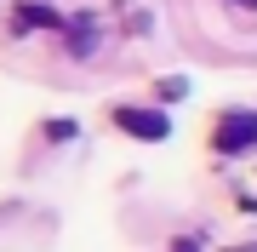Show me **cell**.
Returning a JSON list of instances; mask_svg holds the SVG:
<instances>
[{
  "instance_id": "cell-1",
  "label": "cell",
  "mask_w": 257,
  "mask_h": 252,
  "mask_svg": "<svg viewBox=\"0 0 257 252\" xmlns=\"http://www.w3.org/2000/svg\"><path fill=\"white\" fill-rule=\"evenodd\" d=\"M211 149L223 155H240V149H257V115L251 109H229L211 121Z\"/></svg>"
},
{
  "instance_id": "cell-2",
  "label": "cell",
  "mask_w": 257,
  "mask_h": 252,
  "mask_svg": "<svg viewBox=\"0 0 257 252\" xmlns=\"http://www.w3.org/2000/svg\"><path fill=\"white\" fill-rule=\"evenodd\" d=\"M109 121H114L120 132H126V138H143V143H160L166 132H172V121H166L160 109H138V103H120Z\"/></svg>"
},
{
  "instance_id": "cell-3",
  "label": "cell",
  "mask_w": 257,
  "mask_h": 252,
  "mask_svg": "<svg viewBox=\"0 0 257 252\" xmlns=\"http://www.w3.org/2000/svg\"><path fill=\"white\" fill-rule=\"evenodd\" d=\"M52 23H57L52 6H18V12H12V29H18V35H23V29H52Z\"/></svg>"
},
{
  "instance_id": "cell-4",
  "label": "cell",
  "mask_w": 257,
  "mask_h": 252,
  "mask_svg": "<svg viewBox=\"0 0 257 252\" xmlns=\"http://www.w3.org/2000/svg\"><path fill=\"white\" fill-rule=\"evenodd\" d=\"M46 138L63 143V138H74V126H69V121H46Z\"/></svg>"
},
{
  "instance_id": "cell-5",
  "label": "cell",
  "mask_w": 257,
  "mask_h": 252,
  "mask_svg": "<svg viewBox=\"0 0 257 252\" xmlns=\"http://www.w3.org/2000/svg\"><path fill=\"white\" fill-rule=\"evenodd\" d=\"M234 6H257V0H234Z\"/></svg>"
}]
</instances>
